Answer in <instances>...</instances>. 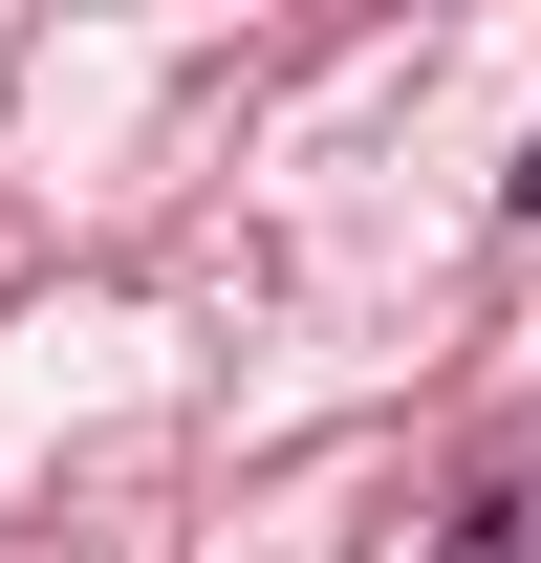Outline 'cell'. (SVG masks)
<instances>
[{"instance_id":"7a4b0ae2","label":"cell","mask_w":541,"mask_h":563,"mask_svg":"<svg viewBox=\"0 0 541 563\" xmlns=\"http://www.w3.org/2000/svg\"><path fill=\"white\" fill-rule=\"evenodd\" d=\"M520 217H541V152H520Z\"/></svg>"},{"instance_id":"6da1fadb","label":"cell","mask_w":541,"mask_h":563,"mask_svg":"<svg viewBox=\"0 0 541 563\" xmlns=\"http://www.w3.org/2000/svg\"><path fill=\"white\" fill-rule=\"evenodd\" d=\"M433 563H541V455H498V477L433 520Z\"/></svg>"}]
</instances>
